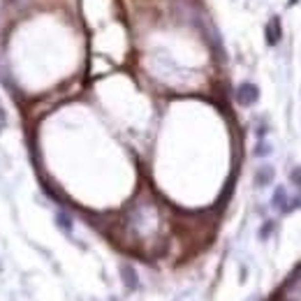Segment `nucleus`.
<instances>
[{
	"mask_svg": "<svg viewBox=\"0 0 301 301\" xmlns=\"http://www.w3.org/2000/svg\"><path fill=\"white\" fill-rule=\"evenodd\" d=\"M290 181H292L294 186H301V167H294L290 172Z\"/></svg>",
	"mask_w": 301,
	"mask_h": 301,
	"instance_id": "1a4fd4ad",
	"label": "nucleus"
},
{
	"mask_svg": "<svg viewBox=\"0 0 301 301\" xmlns=\"http://www.w3.org/2000/svg\"><path fill=\"white\" fill-rule=\"evenodd\" d=\"M264 35H266V44H278L280 42V37H283V28H280V19L274 17L269 23H266V30H264Z\"/></svg>",
	"mask_w": 301,
	"mask_h": 301,
	"instance_id": "f03ea898",
	"label": "nucleus"
},
{
	"mask_svg": "<svg viewBox=\"0 0 301 301\" xmlns=\"http://www.w3.org/2000/svg\"><path fill=\"white\" fill-rule=\"evenodd\" d=\"M274 167H269V165H264V167H259L255 172V186L257 188H264V186H269L271 181H274Z\"/></svg>",
	"mask_w": 301,
	"mask_h": 301,
	"instance_id": "20e7f679",
	"label": "nucleus"
},
{
	"mask_svg": "<svg viewBox=\"0 0 301 301\" xmlns=\"http://www.w3.org/2000/svg\"><path fill=\"white\" fill-rule=\"evenodd\" d=\"M269 153H271V146H269V144L259 142L255 146V155H259V158H264V155H269Z\"/></svg>",
	"mask_w": 301,
	"mask_h": 301,
	"instance_id": "0eeeda50",
	"label": "nucleus"
},
{
	"mask_svg": "<svg viewBox=\"0 0 301 301\" xmlns=\"http://www.w3.org/2000/svg\"><path fill=\"white\" fill-rule=\"evenodd\" d=\"M121 280H123V285L128 290H137L139 287V276H137V271L130 264L121 266Z\"/></svg>",
	"mask_w": 301,
	"mask_h": 301,
	"instance_id": "7ed1b4c3",
	"label": "nucleus"
},
{
	"mask_svg": "<svg viewBox=\"0 0 301 301\" xmlns=\"http://www.w3.org/2000/svg\"><path fill=\"white\" fill-rule=\"evenodd\" d=\"M257 100H259V88H257L255 84H250V81H243L239 88H236V102H239L241 107L255 105Z\"/></svg>",
	"mask_w": 301,
	"mask_h": 301,
	"instance_id": "f257e3e1",
	"label": "nucleus"
},
{
	"mask_svg": "<svg viewBox=\"0 0 301 301\" xmlns=\"http://www.w3.org/2000/svg\"><path fill=\"white\" fill-rule=\"evenodd\" d=\"M276 230V222H264V227H262V232H259V239H269V234Z\"/></svg>",
	"mask_w": 301,
	"mask_h": 301,
	"instance_id": "6e6552de",
	"label": "nucleus"
},
{
	"mask_svg": "<svg viewBox=\"0 0 301 301\" xmlns=\"http://www.w3.org/2000/svg\"><path fill=\"white\" fill-rule=\"evenodd\" d=\"M56 225H58L65 234H70V232H72V218L67 215V213H63V211L58 213V215H56Z\"/></svg>",
	"mask_w": 301,
	"mask_h": 301,
	"instance_id": "423d86ee",
	"label": "nucleus"
},
{
	"mask_svg": "<svg viewBox=\"0 0 301 301\" xmlns=\"http://www.w3.org/2000/svg\"><path fill=\"white\" fill-rule=\"evenodd\" d=\"M287 204H290V199H287V193H285V188H276L274 190V197H271V206L274 209H278V211H287Z\"/></svg>",
	"mask_w": 301,
	"mask_h": 301,
	"instance_id": "39448f33",
	"label": "nucleus"
}]
</instances>
